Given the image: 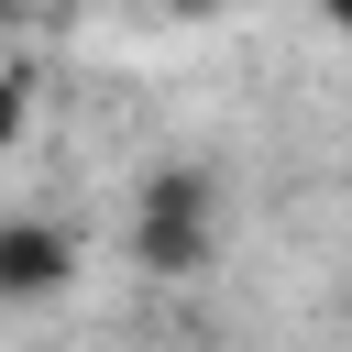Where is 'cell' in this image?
I'll use <instances>...</instances> for the list:
<instances>
[{"label": "cell", "instance_id": "7a4b0ae2", "mask_svg": "<svg viewBox=\"0 0 352 352\" xmlns=\"http://www.w3.org/2000/svg\"><path fill=\"white\" fill-rule=\"evenodd\" d=\"M77 275V242L55 220H0V297H55Z\"/></svg>", "mask_w": 352, "mask_h": 352}, {"label": "cell", "instance_id": "5b68a950", "mask_svg": "<svg viewBox=\"0 0 352 352\" xmlns=\"http://www.w3.org/2000/svg\"><path fill=\"white\" fill-rule=\"evenodd\" d=\"M0 11H11V0H0Z\"/></svg>", "mask_w": 352, "mask_h": 352}, {"label": "cell", "instance_id": "277c9868", "mask_svg": "<svg viewBox=\"0 0 352 352\" xmlns=\"http://www.w3.org/2000/svg\"><path fill=\"white\" fill-rule=\"evenodd\" d=\"M319 11H330V22H341V33H352V0H319Z\"/></svg>", "mask_w": 352, "mask_h": 352}, {"label": "cell", "instance_id": "6da1fadb", "mask_svg": "<svg viewBox=\"0 0 352 352\" xmlns=\"http://www.w3.org/2000/svg\"><path fill=\"white\" fill-rule=\"evenodd\" d=\"M209 176L198 165H165L154 187H143V209H132V264L143 275H187V264H209Z\"/></svg>", "mask_w": 352, "mask_h": 352}, {"label": "cell", "instance_id": "3957f363", "mask_svg": "<svg viewBox=\"0 0 352 352\" xmlns=\"http://www.w3.org/2000/svg\"><path fill=\"white\" fill-rule=\"evenodd\" d=\"M22 121H33V66H0V154L22 143Z\"/></svg>", "mask_w": 352, "mask_h": 352}]
</instances>
